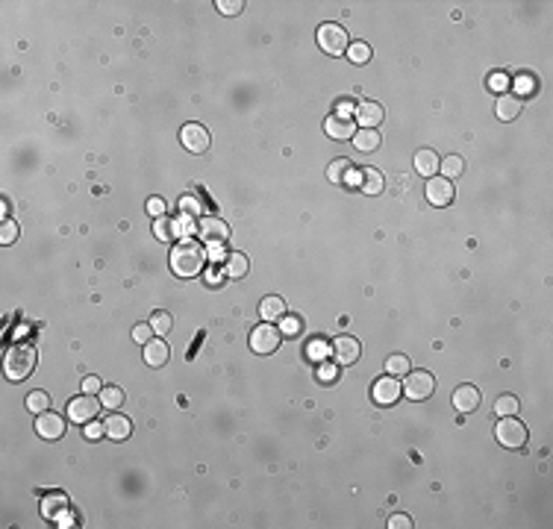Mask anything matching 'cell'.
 Segmentation results:
<instances>
[{"mask_svg": "<svg viewBox=\"0 0 553 529\" xmlns=\"http://www.w3.org/2000/svg\"><path fill=\"white\" fill-rule=\"evenodd\" d=\"M206 268V247L194 238H180L171 250V271L183 279L197 277Z\"/></svg>", "mask_w": 553, "mask_h": 529, "instance_id": "6da1fadb", "label": "cell"}, {"mask_svg": "<svg viewBox=\"0 0 553 529\" xmlns=\"http://www.w3.org/2000/svg\"><path fill=\"white\" fill-rule=\"evenodd\" d=\"M3 371L12 382L27 379L30 373L36 371V347L33 344H15L12 350L6 353V362H3Z\"/></svg>", "mask_w": 553, "mask_h": 529, "instance_id": "7a4b0ae2", "label": "cell"}, {"mask_svg": "<svg viewBox=\"0 0 553 529\" xmlns=\"http://www.w3.org/2000/svg\"><path fill=\"white\" fill-rule=\"evenodd\" d=\"M495 435H497V441L504 444V447H509V450H521V447L527 444V438H530L527 427L515 418V414H506V418H500L497 427H495Z\"/></svg>", "mask_w": 553, "mask_h": 529, "instance_id": "3957f363", "label": "cell"}, {"mask_svg": "<svg viewBox=\"0 0 553 529\" xmlns=\"http://www.w3.org/2000/svg\"><path fill=\"white\" fill-rule=\"evenodd\" d=\"M318 45L330 56H344L350 47V36H348V30L339 27V24H321L318 27Z\"/></svg>", "mask_w": 553, "mask_h": 529, "instance_id": "277c9868", "label": "cell"}, {"mask_svg": "<svg viewBox=\"0 0 553 529\" xmlns=\"http://www.w3.org/2000/svg\"><path fill=\"white\" fill-rule=\"evenodd\" d=\"M400 388L409 400H430L436 394V379L430 371H409L406 382H400Z\"/></svg>", "mask_w": 553, "mask_h": 529, "instance_id": "5b68a950", "label": "cell"}, {"mask_svg": "<svg viewBox=\"0 0 553 529\" xmlns=\"http://www.w3.org/2000/svg\"><path fill=\"white\" fill-rule=\"evenodd\" d=\"M280 341H283V333L274 324H259L250 333V350L259 353V356H271V353H277Z\"/></svg>", "mask_w": 553, "mask_h": 529, "instance_id": "8992f818", "label": "cell"}, {"mask_svg": "<svg viewBox=\"0 0 553 529\" xmlns=\"http://www.w3.org/2000/svg\"><path fill=\"white\" fill-rule=\"evenodd\" d=\"M197 233H201V244L210 247H221L224 242H229V226L215 215H203L197 224Z\"/></svg>", "mask_w": 553, "mask_h": 529, "instance_id": "52a82bcc", "label": "cell"}, {"mask_svg": "<svg viewBox=\"0 0 553 529\" xmlns=\"http://www.w3.org/2000/svg\"><path fill=\"white\" fill-rule=\"evenodd\" d=\"M180 141H183V148L189 150V153H206V150H210V144H212L210 130H206L203 124H197V121L183 124V130H180Z\"/></svg>", "mask_w": 553, "mask_h": 529, "instance_id": "ba28073f", "label": "cell"}, {"mask_svg": "<svg viewBox=\"0 0 553 529\" xmlns=\"http://www.w3.org/2000/svg\"><path fill=\"white\" fill-rule=\"evenodd\" d=\"M400 394H403V388H400L398 377L385 373V377H380L377 382H374V388H371V400L377 403V406H394V403L400 400Z\"/></svg>", "mask_w": 553, "mask_h": 529, "instance_id": "9c48e42d", "label": "cell"}, {"mask_svg": "<svg viewBox=\"0 0 553 529\" xmlns=\"http://www.w3.org/2000/svg\"><path fill=\"white\" fill-rule=\"evenodd\" d=\"M100 406H103V403L95 400V394H82V397H74V400L68 403V418L74 421V423H89V421L98 418Z\"/></svg>", "mask_w": 553, "mask_h": 529, "instance_id": "30bf717a", "label": "cell"}, {"mask_svg": "<svg viewBox=\"0 0 553 529\" xmlns=\"http://www.w3.org/2000/svg\"><path fill=\"white\" fill-rule=\"evenodd\" d=\"M453 183L444 180V176H430L427 180V200H430L433 206H439V209H444V206L453 203Z\"/></svg>", "mask_w": 553, "mask_h": 529, "instance_id": "8fae6325", "label": "cell"}, {"mask_svg": "<svg viewBox=\"0 0 553 529\" xmlns=\"http://www.w3.org/2000/svg\"><path fill=\"white\" fill-rule=\"evenodd\" d=\"M36 432L41 435L45 441H56V438H62L65 435V418L62 414H56V412H41L38 414V421H36Z\"/></svg>", "mask_w": 553, "mask_h": 529, "instance_id": "7c38bea8", "label": "cell"}, {"mask_svg": "<svg viewBox=\"0 0 553 529\" xmlns=\"http://www.w3.org/2000/svg\"><path fill=\"white\" fill-rule=\"evenodd\" d=\"M359 353H362V347L353 336H339L332 341V359H336L339 365H353V362L359 359Z\"/></svg>", "mask_w": 553, "mask_h": 529, "instance_id": "4fadbf2b", "label": "cell"}, {"mask_svg": "<svg viewBox=\"0 0 553 529\" xmlns=\"http://www.w3.org/2000/svg\"><path fill=\"white\" fill-rule=\"evenodd\" d=\"M324 132L336 141H348V139L357 136V124H353L348 115H330L324 121Z\"/></svg>", "mask_w": 553, "mask_h": 529, "instance_id": "5bb4252c", "label": "cell"}, {"mask_svg": "<svg viewBox=\"0 0 553 529\" xmlns=\"http://www.w3.org/2000/svg\"><path fill=\"white\" fill-rule=\"evenodd\" d=\"M103 427H106V438L112 441H127L130 432H133V421L127 418V414H118V409H115L106 421H103Z\"/></svg>", "mask_w": 553, "mask_h": 529, "instance_id": "9a60e30c", "label": "cell"}, {"mask_svg": "<svg viewBox=\"0 0 553 529\" xmlns=\"http://www.w3.org/2000/svg\"><path fill=\"white\" fill-rule=\"evenodd\" d=\"M383 118H385V112L377 100H362L357 106V121L365 130H377V124H383Z\"/></svg>", "mask_w": 553, "mask_h": 529, "instance_id": "2e32d148", "label": "cell"}, {"mask_svg": "<svg viewBox=\"0 0 553 529\" xmlns=\"http://www.w3.org/2000/svg\"><path fill=\"white\" fill-rule=\"evenodd\" d=\"M521 109H524V97L512 95V91L500 95V97H497V106H495V112H497L500 121H515V118L521 115Z\"/></svg>", "mask_w": 553, "mask_h": 529, "instance_id": "e0dca14e", "label": "cell"}, {"mask_svg": "<svg viewBox=\"0 0 553 529\" xmlns=\"http://www.w3.org/2000/svg\"><path fill=\"white\" fill-rule=\"evenodd\" d=\"M453 406L459 409V412H465V414H471V412H477V406H479V391L474 388V386H459L456 391H453Z\"/></svg>", "mask_w": 553, "mask_h": 529, "instance_id": "ac0fdd59", "label": "cell"}, {"mask_svg": "<svg viewBox=\"0 0 553 529\" xmlns=\"http://www.w3.org/2000/svg\"><path fill=\"white\" fill-rule=\"evenodd\" d=\"M259 315H262V320L265 324H274V320H283L289 312H286V303H283V297H277V294H271V297H265L262 303H259Z\"/></svg>", "mask_w": 553, "mask_h": 529, "instance_id": "d6986e66", "label": "cell"}, {"mask_svg": "<svg viewBox=\"0 0 553 529\" xmlns=\"http://www.w3.org/2000/svg\"><path fill=\"white\" fill-rule=\"evenodd\" d=\"M359 189H362V194H383V189H385V176L377 171V168H362L359 171Z\"/></svg>", "mask_w": 553, "mask_h": 529, "instance_id": "ffe728a7", "label": "cell"}, {"mask_svg": "<svg viewBox=\"0 0 553 529\" xmlns=\"http://www.w3.org/2000/svg\"><path fill=\"white\" fill-rule=\"evenodd\" d=\"M168 356H171V350H168V344H165L162 338H153V341L144 344V362H148L150 368H162L165 362H168Z\"/></svg>", "mask_w": 553, "mask_h": 529, "instance_id": "44dd1931", "label": "cell"}, {"mask_svg": "<svg viewBox=\"0 0 553 529\" xmlns=\"http://www.w3.org/2000/svg\"><path fill=\"white\" fill-rule=\"evenodd\" d=\"M439 153H436L433 148H421L418 153H415V171H418L421 176H433L436 171H439Z\"/></svg>", "mask_w": 553, "mask_h": 529, "instance_id": "7402d4cb", "label": "cell"}, {"mask_svg": "<svg viewBox=\"0 0 553 529\" xmlns=\"http://www.w3.org/2000/svg\"><path fill=\"white\" fill-rule=\"evenodd\" d=\"M247 271H250V262H247V256L245 253H229L227 256V262H224V277L227 279H242V277H247Z\"/></svg>", "mask_w": 553, "mask_h": 529, "instance_id": "603a6c76", "label": "cell"}, {"mask_svg": "<svg viewBox=\"0 0 553 529\" xmlns=\"http://www.w3.org/2000/svg\"><path fill=\"white\" fill-rule=\"evenodd\" d=\"M353 144H357V150H362V153H371V150H377L380 144H383V139H380V132L377 130H357V136H353Z\"/></svg>", "mask_w": 553, "mask_h": 529, "instance_id": "cb8c5ba5", "label": "cell"}, {"mask_svg": "<svg viewBox=\"0 0 553 529\" xmlns=\"http://www.w3.org/2000/svg\"><path fill=\"white\" fill-rule=\"evenodd\" d=\"M350 171H353L350 159H332V162H330V168H327V176H330V183L344 185V183L350 180Z\"/></svg>", "mask_w": 553, "mask_h": 529, "instance_id": "d4e9b609", "label": "cell"}, {"mask_svg": "<svg viewBox=\"0 0 553 529\" xmlns=\"http://www.w3.org/2000/svg\"><path fill=\"white\" fill-rule=\"evenodd\" d=\"M439 171H442L444 180H453V176H462V174H465V159H462V156H456V153H451V156H444V159H442Z\"/></svg>", "mask_w": 553, "mask_h": 529, "instance_id": "484cf974", "label": "cell"}, {"mask_svg": "<svg viewBox=\"0 0 553 529\" xmlns=\"http://www.w3.org/2000/svg\"><path fill=\"white\" fill-rule=\"evenodd\" d=\"M180 226H183V230H185V226H189V221H185V215H183V221H180V218H177V221H168V218H159L153 230H156V235H162V238H174L177 233H180Z\"/></svg>", "mask_w": 553, "mask_h": 529, "instance_id": "4316f807", "label": "cell"}, {"mask_svg": "<svg viewBox=\"0 0 553 529\" xmlns=\"http://www.w3.org/2000/svg\"><path fill=\"white\" fill-rule=\"evenodd\" d=\"M412 371V365H409V359L403 356V353H394V356H389L385 359V373H392V377H406V373Z\"/></svg>", "mask_w": 553, "mask_h": 529, "instance_id": "83f0119b", "label": "cell"}, {"mask_svg": "<svg viewBox=\"0 0 553 529\" xmlns=\"http://www.w3.org/2000/svg\"><path fill=\"white\" fill-rule=\"evenodd\" d=\"M150 327H153V333H156V336H168V333H171V327H174L171 312H165V309H156V312L150 315Z\"/></svg>", "mask_w": 553, "mask_h": 529, "instance_id": "f1b7e54d", "label": "cell"}, {"mask_svg": "<svg viewBox=\"0 0 553 529\" xmlns=\"http://www.w3.org/2000/svg\"><path fill=\"white\" fill-rule=\"evenodd\" d=\"M100 403L106 409H121L124 406V391L118 388V386H103V391H100Z\"/></svg>", "mask_w": 553, "mask_h": 529, "instance_id": "f546056e", "label": "cell"}, {"mask_svg": "<svg viewBox=\"0 0 553 529\" xmlns=\"http://www.w3.org/2000/svg\"><path fill=\"white\" fill-rule=\"evenodd\" d=\"M306 353H309V359H315V362H327V356L332 353V347L327 344L324 338H312L309 347H306Z\"/></svg>", "mask_w": 553, "mask_h": 529, "instance_id": "4dcf8cb0", "label": "cell"}, {"mask_svg": "<svg viewBox=\"0 0 553 529\" xmlns=\"http://www.w3.org/2000/svg\"><path fill=\"white\" fill-rule=\"evenodd\" d=\"M348 59L357 62V65H365V62L371 59V47L365 45V41H353V45L348 47Z\"/></svg>", "mask_w": 553, "mask_h": 529, "instance_id": "1f68e13d", "label": "cell"}, {"mask_svg": "<svg viewBox=\"0 0 553 529\" xmlns=\"http://www.w3.org/2000/svg\"><path fill=\"white\" fill-rule=\"evenodd\" d=\"M495 412L500 414V418H506V414H515V412H518V397H515V394H504V397H497Z\"/></svg>", "mask_w": 553, "mask_h": 529, "instance_id": "d6a6232c", "label": "cell"}, {"mask_svg": "<svg viewBox=\"0 0 553 529\" xmlns=\"http://www.w3.org/2000/svg\"><path fill=\"white\" fill-rule=\"evenodd\" d=\"M27 409H30V412H36V414L47 412V409H50V397H47L45 391H33V394L27 397Z\"/></svg>", "mask_w": 553, "mask_h": 529, "instance_id": "836d02e7", "label": "cell"}, {"mask_svg": "<svg viewBox=\"0 0 553 529\" xmlns=\"http://www.w3.org/2000/svg\"><path fill=\"white\" fill-rule=\"evenodd\" d=\"M18 235H21V226L15 224V221H3V226H0V244H15L18 242Z\"/></svg>", "mask_w": 553, "mask_h": 529, "instance_id": "e575fe53", "label": "cell"}, {"mask_svg": "<svg viewBox=\"0 0 553 529\" xmlns=\"http://www.w3.org/2000/svg\"><path fill=\"white\" fill-rule=\"evenodd\" d=\"M153 327L150 324H135L133 327V341L135 344H148V341H153Z\"/></svg>", "mask_w": 553, "mask_h": 529, "instance_id": "d590c367", "label": "cell"}, {"mask_svg": "<svg viewBox=\"0 0 553 529\" xmlns=\"http://www.w3.org/2000/svg\"><path fill=\"white\" fill-rule=\"evenodd\" d=\"M280 333L283 336H297L300 333V318L297 315H286L283 320H280Z\"/></svg>", "mask_w": 553, "mask_h": 529, "instance_id": "8d00e7d4", "label": "cell"}, {"mask_svg": "<svg viewBox=\"0 0 553 529\" xmlns=\"http://www.w3.org/2000/svg\"><path fill=\"white\" fill-rule=\"evenodd\" d=\"M215 6H218V12H221V15H238L245 9L242 0H218Z\"/></svg>", "mask_w": 553, "mask_h": 529, "instance_id": "74e56055", "label": "cell"}, {"mask_svg": "<svg viewBox=\"0 0 553 529\" xmlns=\"http://www.w3.org/2000/svg\"><path fill=\"white\" fill-rule=\"evenodd\" d=\"M318 379L321 382H336L339 379V368L330 365V362H321V365H318Z\"/></svg>", "mask_w": 553, "mask_h": 529, "instance_id": "f35d334b", "label": "cell"}, {"mask_svg": "<svg viewBox=\"0 0 553 529\" xmlns=\"http://www.w3.org/2000/svg\"><path fill=\"white\" fill-rule=\"evenodd\" d=\"M82 432H86V438L98 441V438H103V435H106V427H103V423H98V421H89V423H86V430H82Z\"/></svg>", "mask_w": 553, "mask_h": 529, "instance_id": "ab89813d", "label": "cell"}, {"mask_svg": "<svg viewBox=\"0 0 553 529\" xmlns=\"http://www.w3.org/2000/svg\"><path fill=\"white\" fill-rule=\"evenodd\" d=\"M103 391V382L98 377H86L82 379V394H100Z\"/></svg>", "mask_w": 553, "mask_h": 529, "instance_id": "60d3db41", "label": "cell"}, {"mask_svg": "<svg viewBox=\"0 0 553 529\" xmlns=\"http://www.w3.org/2000/svg\"><path fill=\"white\" fill-rule=\"evenodd\" d=\"M148 212L156 215V218L165 215V200H162V197H150V200H148Z\"/></svg>", "mask_w": 553, "mask_h": 529, "instance_id": "b9f144b4", "label": "cell"}, {"mask_svg": "<svg viewBox=\"0 0 553 529\" xmlns=\"http://www.w3.org/2000/svg\"><path fill=\"white\" fill-rule=\"evenodd\" d=\"M389 526H392V529H409L412 521H409L406 515H392V517H389Z\"/></svg>", "mask_w": 553, "mask_h": 529, "instance_id": "7bdbcfd3", "label": "cell"}, {"mask_svg": "<svg viewBox=\"0 0 553 529\" xmlns=\"http://www.w3.org/2000/svg\"><path fill=\"white\" fill-rule=\"evenodd\" d=\"M506 86H509V77H506V74H495V77H492V89H495V91H504Z\"/></svg>", "mask_w": 553, "mask_h": 529, "instance_id": "ee69618b", "label": "cell"}]
</instances>
